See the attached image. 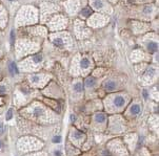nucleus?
Listing matches in <instances>:
<instances>
[{
    "mask_svg": "<svg viewBox=\"0 0 159 156\" xmlns=\"http://www.w3.org/2000/svg\"><path fill=\"white\" fill-rule=\"evenodd\" d=\"M128 99L127 96L123 94H112L106 101V108L109 112H120L122 109L127 106Z\"/></svg>",
    "mask_w": 159,
    "mask_h": 156,
    "instance_id": "f257e3e1",
    "label": "nucleus"
},
{
    "mask_svg": "<svg viewBox=\"0 0 159 156\" xmlns=\"http://www.w3.org/2000/svg\"><path fill=\"white\" fill-rule=\"evenodd\" d=\"M47 109L39 103H34L33 105H31L30 107L25 108L22 113L25 116L31 117V119H34L37 122H42L44 121V117L47 115Z\"/></svg>",
    "mask_w": 159,
    "mask_h": 156,
    "instance_id": "f03ea898",
    "label": "nucleus"
},
{
    "mask_svg": "<svg viewBox=\"0 0 159 156\" xmlns=\"http://www.w3.org/2000/svg\"><path fill=\"white\" fill-rule=\"evenodd\" d=\"M41 147V142L37 140L32 136H25L20 138L17 142V148L21 152H29V151L37 150Z\"/></svg>",
    "mask_w": 159,
    "mask_h": 156,
    "instance_id": "7ed1b4c3",
    "label": "nucleus"
},
{
    "mask_svg": "<svg viewBox=\"0 0 159 156\" xmlns=\"http://www.w3.org/2000/svg\"><path fill=\"white\" fill-rule=\"evenodd\" d=\"M107 117L103 112H97V113L94 114L93 122H94V124L96 125V127L97 126L99 127L98 130L104 129V126L107 125Z\"/></svg>",
    "mask_w": 159,
    "mask_h": 156,
    "instance_id": "20e7f679",
    "label": "nucleus"
},
{
    "mask_svg": "<svg viewBox=\"0 0 159 156\" xmlns=\"http://www.w3.org/2000/svg\"><path fill=\"white\" fill-rule=\"evenodd\" d=\"M71 140L75 144L77 147H80V145L82 144L84 142V139H86V134L80 131H78V130H73V131H71Z\"/></svg>",
    "mask_w": 159,
    "mask_h": 156,
    "instance_id": "39448f33",
    "label": "nucleus"
},
{
    "mask_svg": "<svg viewBox=\"0 0 159 156\" xmlns=\"http://www.w3.org/2000/svg\"><path fill=\"white\" fill-rule=\"evenodd\" d=\"M142 111V106L140 103H133L132 105H130L129 109H128V115L131 117H135L138 116Z\"/></svg>",
    "mask_w": 159,
    "mask_h": 156,
    "instance_id": "423d86ee",
    "label": "nucleus"
},
{
    "mask_svg": "<svg viewBox=\"0 0 159 156\" xmlns=\"http://www.w3.org/2000/svg\"><path fill=\"white\" fill-rule=\"evenodd\" d=\"M111 129L115 132H121L124 130V124L120 117H114L111 122Z\"/></svg>",
    "mask_w": 159,
    "mask_h": 156,
    "instance_id": "0eeeda50",
    "label": "nucleus"
},
{
    "mask_svg": "<svg viewBox=\"0 0 159 156\" xmlns=\"http://www.w3.org/2000/svg\"><path fill=\"white\" fill-rule=\"evenodd\" d=\"M103 88H104V90H107V91H114V90H116V88H117V84H116V82H114L113 80H107L104 82Z\"/></svg>",
    "mask_w": 159,
    "mask_h": 156,
    "instance_id": "6e6552de",
    "label": "nucleus"
},
{
    "mask_svg": "<svg viewBox=\"0 0 159 156\" xmlns=\"http://www.w3.org/2000/svg\"><path fill=\"white\" fill-rule=\"evenodd\" d=\"M96 80L94 78H92V76H90V78L86 80V88H94L96 86Z\"/></svg>",
    "mask_w": 159,
    "mask_h": 156,
    "instance_id": "1a4fd4ad",
    "label": "nucleus"
},
{
    "mask_svg": "<svg viewBox=\"0 0 159 156\" xmlns=\"http://www.w3.org/2000/svg\"><path fill=\"white\" fill-rule=\"evenodd\" d=\"M73 90L75 91V92H77V93H80V92H82V90H83L82 83H81V82H77V83L74 84Z\"/></svg>",
    "mask_w": 159,
    "mask_h": 156,
    "instance_id": "9d476101",
    "label": "nucleus"
},
{
    "mask_svg": "<svg viewBox=\"0 0 159 156\" xmlns=\"http://www.w3.org/2000/svg\"><path fill=\"white\" fill-rule=\"evenodd\" d=\"M148 49L150 50L151 53H156V52H157V49H158L157 43H155V42H151V43H149V45H148Z\"/></svg>",
    "mask_w": 159,
    "mask_h": 156,
    "instance_id": "9b49d317",
    "label": "nucleus"
},
{
    "mask_svg": "<svg viewBox=\"0 0 159 156\" xmlns=\"http://www.w3.org/2000/svg\"><path fill=\"white\" fill-rule=\"evenodd\" d=\"M9 70H10V72H11V75H16V73H18V69H17L16 65H15V63H13V62L9 64Z\"/></svg>",
    "mask_w": 159,
    "mask_h": 156,
    "instance_id": "f8f14e48",
    "label": "nucleus"
},
{
    "mask_svg": "<svg viewBox=\"0 0 159 156\" xmlns=\"http://www.w3.org/2000/svg\"><path fill=\"white\" fill-rule=\"evenodd\" d=\"M80 66L81 68H83V69H86V68L90 66V61L88 58H83L82 60L80 61Z\"/></svg>",
    "mask_w": 159,
    "mask_h": 156,
    "instance_id": "ddd939ff",
    "label": "nucleus"
},
{
    "mask_svg": "<svg viewBox=\"0 0 159 156\" xmlns=\"http://www.w3.org/2000/svg\"><path fill=\"white\" fill-rule=\"evenodd\" d=\"M53 43H54V45H55V46H57V47L63 46V40L61 39V38H56V39H54Z\"/></svg>",
    "mask_w": 159,
    "mask_h": 156,
    "instance_id": "4468645a",
    "label": "nucleus"
},
{
    "mask_svg": "<svg viewBox=\"0 0 159 156\" xmlns=\"http://www.w3.org/2000/svg\"><path fill=\"white\" fill-rule=\"evenodd\" d=\"M93 6H94L95 9L99 10V9H101V7L103 6V3H102V1H101V0H94V2H93Z\"/></svg>",
    "mask_w": 159,
    "mask_h": 156,
    "instance_id": "2eb2a0df",
    "label": "nucleus"
},
{
    "mask_svg": "<svg viewBox=\"0 0 159 156\" xmlns=\"http://www.w3.org/2000/svg\"><path fill=\"white\" fill-rule=\"evenodd\" d=\"M81 14H82L84 17H89L90 15L92 14V10L89 9V7H86V9H83L82 12H81Z\"/></svg>",
    "mask_w": 159,
    "mask_h": 156,
    "instance_id": "dca6fc26",
    "label": "nucleus"
},
{
    "mask_svg": "<svg viewBox=\"0 0 159 156\" xmlns=\"http://www.w3.org/2000/svg\"><path fill=\"white\" fill-rule=\"evenodd\" d=\"M6 121H11L13 119V109H9V111L6 112Z\"/></svg>",
    "mask_w": 159,
    "mask_h": 156,
    "instance_id": "f3484780",
    "label": "nucleus"
},
{
    "mask_svg": "<svg viewBox=\"0 0 159 156\" xmlns=\"http://www.w3.org/2000/svg\"><path fill=\"white\" fill-rule=\"evenodd\" d=\"M33 60H34L36 63H40L42 61V56L41 55H36V56H34Z\"/></svg>",
    "mask_w": 159,
    "mask_h": 156,
    "instance_id": "a211bd4d",
    "label": "nucleus"
},
{
    "mask_svg": "<svg viewBox=\"0 0 159 156\" xmlns=\"http://www.w3.org/2000/svg\"><path fill=\"white\" fill-rule=\"evenodd\" d=\"M6 93V86L0 85V96H3Z\"/></svg>",
    "mask_w": 159,
    "mask_h": 156,
    "instance_id": "6ab92c4d",
    "label": "nucleus"
},
{
    "mask_svg": "<svg viewBox=\"0 0 159 156\" xmlns=\"http://www.w3.org/2000/svg\"><path fill=\"white\" fill-rule=\"evenodd\" d=\"M61 142V137L59 136V135H57V136H55L53 138V142H55V144H58V142Z\"/></svg>",
    "mask_w": 159,
    "mask_h": 156,
    "instance_id": "aec40b11",
    "label": "nucleus"
},
{
    "mask_svg": "<svg viewBox=\"0 0 159 156\" xmlns=\"http://www.w3.org/2000/svg\"><path fill=\"white\" fill-rule=\"evenodd\" d=\"M3 132H4V127L2 124H0V134H2Z\"/></svg>",
    "mask_w": 159,
    "mask_h": 156,
    "instance_id": "412c9836",
    "label": "nucleus"
},
{
    "mask_svg": "<svg viewBox=\"0 0 159 156\" xmlns=\"http://www.w3.org/2000/svg\"><path fill=\"white\" fill-rule=\"evenodd\" d=\"M55 155H56V156H61V152H60V151H56V152H55Z\"/></svg>",
    "mask_w": 159,
    "mask_h": 156,
    "instance_id": "4be33fe9",
    "label": "nucleus"
},
{
    "mask_svg": "<svg viewBox=\"0 0 159 156\" xmlns=\"http://www.w3.org/2000/svg\"><path fill=\"white\" fill-rule=\"evenodd\" d=\"M143 96H144V99H147V98H148V93H147V91H143Z\"/></svg>",
    "mask_w": 159,
    "mask_h": 156,
    "instance_id": "5701e85b",
    "label": "nucleus"
},
{
    "mask_svg": "<svg viewBox=\"0 0 159 156\" xmlns=\"http://www.w3.org/2000/svg\"><path fill=\"white\" fill-rule=\"evenodd\" d=\"M74 119H75V115H74V114H72V115H71V121L74 122Z\"/></svg>",
    "mask_w": 159,
    "mask_h": 156,
    "instance_id": "b1692460",
    "label": "nucleus"
},
{
    "mask_svg": "<svg viewBox=\"0 0 159 156\" xmlns=\"http://www.w3.org/2000/svg\"><path fill=\"white\" fill-rule=\"evenodd\" d=\"M2 146H3V142H2V140H0V149L2 148Z\"/></svg>",
    "mask_w": 159,
    "mask_h": 156,
    "instance_id": "393cba45",
    "label": "nucleus"
}]
</instances>
